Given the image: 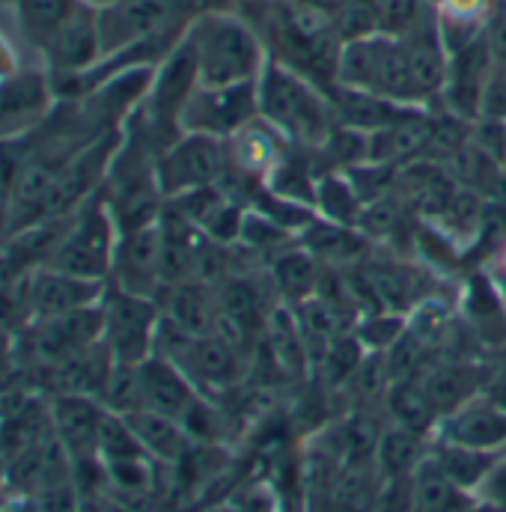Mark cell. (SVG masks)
<instances>
[{
    "mask_svg": "<svg viewBox=\"0 0 506 512\" xmlns=\"http://www.w3.org/2000/svg\"><path fill=\"white\" fill-rule=\"evenodd\" d=\"M236 12L256 30L268 60L310 78L322 90L337 84L343 39L331 18L307 9L298 0H280L271 6H253Z\"/></svg>",
    "mask_w": 506,
    "mask_h": 512,
    "instance_id": "1",
    "label": "cell"
},
{
    "mask_svg": "<svg viewBox=\"0 0 506 512\" xmlns=\"http://www.w3.org/2000/svg\"><path fill=\"white\" fill-rule=\"evenodd\" d=\"M256 96L259 117L295 146H319L340 126L328 90L274 60L265 63L256 81Z\"/></svg>",
    "mask_w": 506,
    "mask_h": 512,
    "instance_id": "2",
    "label": "cell"
},
{
    "mask_svg": "<svg viewBox=\"0 0 506 512\" xmlns=\"http://www.w3.org/2000/svg\"><path fill=\"white\" fill-rule=\"evenodd\" d=\"M188 42L203 87L259 81L268 63L262 39L236 9L197 15L194 24L188 27Z\"/></svg>",
    "mask_w": 506,
    "mask_h": 512,
    "instance_id": "3",
    "label": "cell"
},
{
    "mask_svg": "<svg viewBox=\"0 0 506 512\" xmlns=\"http://www.w3.org/2000/svg\"><path fill=\"white\" fill-rule=\"evenodd\" d=\"M337 84L373 93V96H381L396 105L429 108V102L417 84V75H414V66H411L402 36L373 33V36L346 42L343 54H340V66H337Z\"/></svg>",
    "mask_w": 506,
    "mask_h": 512,
    "instance_id": "4",
    "label": "cell"
},
{
    "mask_svg": "<svg viewBox=\"0 0 506 512\" xmlns=\"http://www.w3.org/2000/svg\"><path fill=\"white\" fill-rule=\"evenodd\" d=\"M117 239H120V230L102 194L96 191L75 212H69V224H60V233L42 265L75 274V277L108 283Z\"/></svg>",
    "mask_w": 506,
    "mask_h": 512,
    "instance_id": "5",
    "label": "cell"
},
{
    "mask_svg": "<svg viewBox=\"0 0 506 512\" xmlns=\"http://www.w3.org/2000/svg\"><path fill=\"white\" fill-rule=\"evenodd\" d=\"M161 331V307L155 298L128 295L114 286L102 298V343L114 364H143L155 355Z\"/></svg>",
    "mask_w": 506,
    "mask_h": 512,
    "instance_id": "6",
    "label": "cell"
},
{
    "mask_svg": "<svg viewBox=\"0 0 506 512\" xmlns=\"http://www.w3.org/2000/svg\"><path fill=\"white\" fill-rule=\"evenodd\" d=\"M230 167L227 140L206 134H182L158 155V182L167 200L197 188L218 185Z\"/></svg>",
    "mask_w": 506,
    "mask_h": 512,
    "instance_id": "7",
    "label": "cell"
},
{
    "mask_svg": "<svg viewBox=\"0 0 506 512\" xmlns=\"http://www.w3.org/2000/svg\"><path fill=\"white\" fill-rule=\"evenodd\" d=\"M259 117L256 81L230 87H197L182 111V134L230 140Z\"/></svg>",
    "mask_w": 506,
    "mask_h": 512,
    "instance_id": "8",
    "label": "cell"
},
{
    "mask_svg": "<svg viewBox=\"0 0 506 512\" xmlns=\"http://www.w3.org/2000/svg\"><path fill=\"white\" fill-rule=\"evenodd\" d=\"M492 72H495V57H492L483 36L450 51L447 75H444V87H441L435 111H444V114H450L462 123H471V126L480 123L483 99H486Z\"/></svg>",
    "mask_w": 506,
    "mask_h": 512,
    "instance_id": "9",
    "label": "cell"
},
{
    "mask_svg": "<svg viewBox=\"0 0 506 512\" xmlns=\"http://www.w3.org/2000/svg\"><path fill=\"white\" fill-rule=\"evenodd\" d=\"M51 108L54 84L45 72L15 69L0 78V143L39 131Z\"/></svg>",
    "mask_w": 506,
    "mask_h": 512,
    "instance_id": "10",
    "label": "cell"
},
{
    "mask_svg": "<svg viewBox=\"0 0 506 512\" xmlns=\"http://www.w3.org/2000/svg\"><path fill=\"white\" fill-rule=\"evenodd\" d=\"M108 286L140 295V298H155L164 289V268H161V239H158V224L120 233L117 251L111 262V277Z\"/></svg>",
    "mask_w": 506,
    "mask_h": 512,
    "instance_id": "11",
    "label": "cell"
},
{
    "mask_svg": "<svg viewBox=\"0 0 506 512\" xmlns=\"http://www.w3.org/2000/svg\"><path fill=\"white\" fill-rule=\"evenodd\" d=\"M42 57L51 69V78L69 81L90 72L102 60V36H99V9L84 3L45 45Z\"/></svg>",
    "mask_w": 506,
    "mask_h": 512,
    "instance_id": "12",
    "label": "cell"
},
{
    "mask_svg": "<svg viewBox=\"0 0 506 512\" xmlns=\"http://www.w3.org/2000/svg\"><path fill=\"white\" fill-rule=\"evenodd\" d=\"M432 438L480 450V453H504L506 450V408L492 396L477 393L450 414H444L432 432Z\"/></svg>",
    "mask_w": 506,
    "mask_h": 512,
    "instance_id": "13",
    "label": "cell"
},
{
    "mask_svg": "<svg viewBox=\"0 0 506 512\" xmlns=\"http://www.w3.org/2000/svg\"><path fill=\"white\" fill-rule=\"evenodd\" d=\"M108 283L99 280H87V277H75L48 265H39L30 271V310H33V322H45V319H57L84 307H93L105 298Z\"/></svg>",
    "mask_w": 506,
    "mask_h": 512,
    "instance_id": "14",
    "label": "cell"
},
{
    "mask_svg": "<svg viewBox=\"0 0 506 512\" xmlns=\"http://www.w3.org/2000/svg\"><path fill=\"white\" fill-rule=\"evenodd\" d=\"M108 408L99 396L87 393H57L51 402V429L72 459H96L99 435Z\"/></svg>",
    "mask_w": 506,
    "mask_h": 512,
    "instance_id": "15",
    "label": "cell"
},
{
    "mask_svg": "<svg viewBox=\"0 0 506 512\" xmlns=\"http://www.w3.org/2000/svg\"><path fill=\"white\" fill-rule=\"evenodd\" d=\"M140 387H143V408L182 420L185 411L197 402L200 390L194 382L164 355H152L140 364Z\"/></svg>",
    "mask_w": 506,
    "mask_h": 512,
    "instance_id": "16",
    "label": "cell"
},
{
    "mask_svg": "<svg viewBox=\"0 0 506 512\" xmlns=\"http://www.w3.org/2000/svg\"><path fill=\"white\" fill-rule=\"evenodd\" d=\"M292 149V143L271 128L262 117H256L253 123L242 128L239 134H233L227 140V152H230V164L259 182H268V176L277 170V164L286 158V152Z\"/></svg>",
    "mask_w": 506,
    "mask_h": 512,
    "instance_id": "17",
    "label": "cell"
},
{
    "mask_svg": "<svg viewBox=\"0 0 506 512\" xmlns=\"http://www.w3.org/2000/svg\"><path fill=\"white\" fill-rule=\"evenodd\" d=\"M298 242L325 268H355L379 251L358 227H343V224H331L322 218H313L301 230Z\"/></svg>",
    "mask_w": 506,
    "mask_h": 512,
    "instance_id": "18",
    "label": "cell"
},
{
    "mask_svg": "<svg viewBox=\"0 0 506 512\" xmlns=\"http://www.w3.org/2000/svg\"><path fill=\"white\" fill-rule=\"evenodd\" d=\"M328 96H331L337 123L346 128H355V131H364V134H373V131H381V128L393 126V123H402V120H408V117H414L420 111H429V108L396 105V102H387L381 96L364 93V90H352V87H343V84L328 87Z\"/></svg>",
    "mask_w": 506,
    "mask_h": 512,
    "instance_id": "19",
    "label": "cell"
},
{
    "mask_svg": "<svg viewBox=\"0 0 506 512\" xmlns=\"http://www.w3.org/2000/svg\"><path fill=\"white\" fill-rule=\"evenodd\" d=\"M268 274L277 292V301L286 307H301L316 298L325 280V265L310 254L301 242L268 262Z\"/></svg>",
    "mask_w": 506,
    "mask_h": 512,
    "instance_id": "20",
    "label": "cell"
},
{
    "mask_svg": "<svg viewBox=\"0 0 506 512\" xmlns=\"http://www.w3.org/2000/svg\"><path fill=\"white\" fill-rule=\"evenodd\" d=\"M134 438L140 441L143 453L155 462H164V465H176L182 462V456L188 453L191 447V438L188 432L182 429L179 420L167 417V414H158V411H134L126 417Z\"/></svg>",
    "mask_w": 506,
    "mask_h": 512,
    "instance_id": "21",
    "label": "cell"
},
{
    "mask_svg": "<svg viewBox=\"0 0 506 512\" xmlns=\"http://www.w3.org/2000/svg\"><path fill=\"white\" fill-rule=\"evenodd\" d=\"M429 447H432V438L423 432L405 429L399 423L384 429L376 447V468H379L381 483L414 477V471L426 462Z\"/></svg>",
    "mask_w": 506,
    "mask_h": 512,
    "instance_id": "22",
    "label": "cell"
},
{
    "mask_svg": "<svg viewBox=\"0 0 506 512\" xmlns=\"http://www.w3.org/2000/svg\"><path fill=\"white\" fill-rule=\"evenodd\" d=\"M435 9V21L441 30V39L447 45V54L480 39L495 6L501 0H429Z\"/></svg>",
    "mask_w": 506,
    "mask_h": 512,
    "instance_id": "23",
    "label": "cell"
},
{
    "mask_svg": "<svg viewBox=\"0 0 506 512\" xmlns=\"http://www.w3.org/2000/svg\"><path fill=\"white\" fill-rule=\"evenodd\" d=\"M474 492L459 489L453 480L441 474V468L426 456V462L411 477L408 512H468L474 504Z\"/></svg>",
    "mask_w": 506,
    "mask_h": 512,
    "instance_id": "24",
    "label": "cell"
},
{
    "mask_svg": "<svg viewBox=\"0 0 506 512\" xmlns=\"http://www.w3.org/2000/svg\"><path fill=\"white\" fill-rule=\"evenodd\" d=\"M364 206L367 203L361 200V194L355 191V185L346 173L334 170L316 182V194H313L316 218L331 221V224H343V227H358Z\"/></svg>",
    "mask_w": 506,
    "mask_h": 512,
    "instance_id": "25",
    "label": "cell"
},
{
    "mask_svg": "<svg viewBox=\"0 0 506 512\" xmlns=\"http://www.w3.org/2000/svg\"><path fill=\"white\" fill-rule=\"evenodd\" d=\"M498 456L501 453H480V450H468L441 438H432V447H429V459L441 468L447 480H453L465 492H477V486L483 483V477L489 474Z\"/></svg>",
    "mask_w": 506,
    "mask_h": 512,
    "instance_id": "26",
    "label": "cell"
},
{
    "mask_svg": "<svg viewBox=\"0 0 506 512\" xmlns=\"http://www.w3.org/2000/svg\"><path fill=\"white\" fill-rule=\"evenodd\" d=\"M15 3V21L39 51L42 45L87 3V0H12Z\"/></svg>",
    "mask_w": 506,
    "mask_h": 512,
    "instance_id": "27",
    "label": "cell"
},
{
    "mask_svg": "<svg viewBox=\"0 0 506 512\" xmlns=\"http://www.w3.org/2000/svg\"><path fill=\"white\" fill-rule=\"evenodd\" d=\"M334 27L346 42H355V39H364V36H373L381 33V18H379V0H349L340 15L334 18Z\"/></svg>",
    "mask_w": 506,
    "mask_h": 512,
    "instance_id": "28",
    "label": "cell"
},
{
    "mask_svg": "<svg viewBox=\"0 0 506 512\" xmlns=\"http://www.w3.org/2000/svg\"><path fill=\"white\" fill-rule=\"evenodd\" d=\"M432 12L429 0H379L381 33L402 36Z\"/></svg>",
    "mask_w": 506,
    "mask_h": 512,
    "instance_id": "29",
    "label": "cell"
},
{
    "mask_svg": "<svg viewBox=\"0 0 506 512\" xmlns=\"http://www.w3.org/2000/svg\"><path fill=\"white\" fill-rule=\"evenodd\" d=\"M489 358L483 361L486 364V382H483V393L492 396L498 405L506 408V343L486 352Z\"/></svg>",
    "mask_w": 506,
    "mask_h": 512,
    "instance_id": "30",
    "label": "cell"
},
{
    "mask_svg": "<svg viewBox=\"0 0 506 512\" xmlns=\"http://www.w3.org/2000/svg\"><path fill=\"white\" fill-rule=\"evenodd\" d=\"M480 501H489V504H498L506 507V453H501L495 459V465L489 468V474L483 477V483L477 486L474 492Z\"/></svg>",
    "mask_w": 506,
    "mask_h": 512,
    "instance_id": "31",
    "label": "cell"
},
{
    "mask_svg": "<svg viewBox=\"0 0 506 512\" xmlns=\"http://www.w3.org/2000/svg\"><path fill=\"white\" fill-rule=\"evenodd\" d=\"M483 39L495 57V66H506V0H501L483 30Z\"/></svg>",
    "mask_w": 506,
    "mask_h": 512,
    "instance_id": "32",
    "label": "cell"
},
{
    "mask_svg": "<svg viewBox=\"0 0 506 512\" xmlns=\"http://www.w3.org/2000/svg\"><path fill=\"white\" fill-rule=\"evenodd\" d=\"M15 364V331L0 325V379L12 373Z\"/></svg>",
    "mask_w": 506,
    "mask_h": 512,
    "instance_id": "33",
    "label": "cell"
},
{
    "mask_svg": "<svg viewBox=\"0 0 506 512\" xmlns=\"http://www.w3.org/2000/svg\"><path fill=\"white\" fill-rule=\"evenodd\" d=\"M298 3H304L307 9H313V12H319V15H325V18L334 21L349 0H298Z\"/></svg>",
    "mask_w": 506,
    "mask_h": 512,
    "instance_id": "34",
    "label": "cell"
},
{
    "mask_svg": "<svg viewBox=\"0 0 506 512\" xmlns=\"http://www.w3.org/2000/svg\"><path fill=\"white\" fill-rule=\"evenodd\" d=\"M18 66H15V54H12V48L0 39V78H6V75H12Z\"/></svg>",
    "mask_w": 506,
    "mask_h": 512,
    "instance_id": "35",
    "label": "cell"
},
{
    "mask_svg": "<svg viewBox=\"0 0 506 512\" xmlns=\"http://www.w3.org/2000/svg\"><path fill=\"white\" fill-rule=\"evenodd\" d=\"M87 3H93L96 9H102V6H108V3H114V0H87Z\"/></svg>",
    "mask_w": 506,
    "mask_h": 512,
    "instance_id": "36",
    "label": "cell"
},
{
    "mask_svg": "<svg viewBox=\"0 0 506 512\" xmlns=\"http://www.w3.org/2000/svg\"><path fill=\"white\" fill-rule=\"evenodd\" d=\"M501 69H504V72H506V66H501Z\"/></svg>",
    "mask_w": 506,
    "mask_h": 512,
    "instance_id": "37",
    "label": "cell"
},
{
    "mask_svg": "<svg viewBox=\"0 0 506 512\" xmlns=\"http://www.w3.org/2000/svg\"><path fill=\"white\" fill-rule=\"evenodd\" d=\"M504 453H506V450H504Z\"/></svg>",
    "mask_w": 506,
    "mask_h": 512,
    "instance_id": "38",
    "label": "cell"
}]
</instances>
